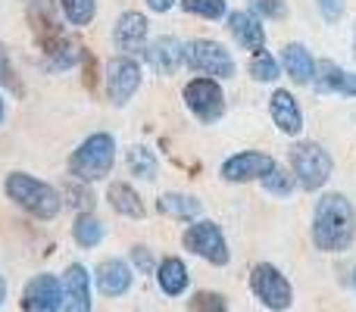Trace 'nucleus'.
Here are the masks:
<instances>
[{
    "label": "nucleus",
    "mask_w": 356,
    "mask_h": 312,
    "mask_svg": "<svg viewBox=\"0 0 356 312\" xmlns=\"http://www.w3.org/2000/svg\"><path fill=\"white\" fill-rule=\"evenodd\" d=\"M356 240V209L344 194H325L313 213V244L322 253H344Z\"/></svg>",
    "instance_id": "1"
},
{
    "label": "nucleus",
    "mask_w": 356,
    "mask_h": 312,
    "mask_svg": "<svg viewBox=\"0 0 356 312\" xmlns=\"http://www.w3.org/2000/svg\"><path fill=\"white\" fill-rule=\"evenodd\" d=\"M3 194L16 203L19 209H25L35 219H54L63 206V197L56 188H50L47 181H38L29 172H10L3 178Z\"/></svg>",
    "instance_id": "2"
},
{
    "label": "nucleus",
    "mask_w": 356,
    "mask_h": 312,
    "mask_svg": "<svg viewBox=\"0 0 356 312\" xmlns=\"http://www.w3.org/2000/svg\"><path fill=\"white\" fill-rule=\"evenodd\" d=\"M113 163H116V138L106 135V131H97V135L85 138L79 147L69 156V172H72L79 181H100L113 172Z\"/></svg>",
    "instance_id": "3"
},
{
    "label": "nucleus",
    "mask_w": 356,
    "mask_h": 312,
    "mask_svg": "<svg viewBox=\"0 0 356 312\" xmlns=\"http://www.w3.org/2000/svg\"><path fill=\"white\" fill-rule=\"evenodd\" d=\"M291 165H294V178L303 190L325 188L332 172H334L332 154H328L322 144H313V141L297 144V147L291 150Z\"/></svg>",
    "instance_id": "4"
},
{
    "label": "nucleus",
    "mask_w": 356,
    "mask_h": 312,
    "mask_svg": "<svg viewBox=\"0 0 356 312\" xmlns=\"http://www.w3.org/2000/svg\"><path fill=\"white\" fill-rule=\"evenodd\" d=\"M181 56L184 66L194 69V72L207 75V79H232L234 75V60L222 44L207 41V38H194V41L181 44Z\"/></svg>",
    "instance_id": "5"
},
{
    "label": "nucleus",
    "mask_w": 356,
    "mask_h": 312,
    "mask_svg": "<svg viewBox=\"0 0 356 312\" xmlns=\"http://www.w3.org/2000/svg\"><path fill=\"white\" fill-rule=\"evenodd\" d=\"M250 290H253V297H257V300L263 303L266 309H272V312H284L291 303H294V288H291V281L272 263L253 265Z\"/></svg>",
    "instance_id": "6"
},
{
    "label": "nucleus",
    "mask_w": 356,
    "mask_h": 312,
    "mask_svg": "<svg viewBox=\"0 0 356 312\" xmlns=\"http://www.w3.org/2000/svg\"><path fill=\"white\" fill-rule=\"evenodd\" d=\"M181 244H184V250H191L194 256L207 259V263H213V265H228V259H232L228 244H225V234H222V228L209 219H200V222L184 228Z\"/></svg>",
    "instance_id": "7"
},
{
    "label": "nucleus",
    "mask_w": 356,
    "mask_h": 312,
    "mask_svg": "<svg viewBox=\"0 0 356 312\" xmlns=\"http://www.w3.org/2000/svg\"><path fill=\"white\" fill-rule=\"evenodd\" d=\"M181 97H184V106H188L203 125H213L225 116V91H222V85L216 79L203 75V79L188 81Z\"/></svg>",
    "instance_id": "8"
},
{
    "label": "nucleus",
    "mask_w": 356,
    "mask_h": 312,
    "mask_svg": "<svg viewBox=\"0 0 356 312\" xmlns=\"http://www.w3.org/2000/svg\"><path fill=\"white\" fill-rule=\"evenodd\" d=\"M141 88V66L131 56H116L106 66V97L113 106H125Z\"/></svg>",
    "instance_id": "9"
},
{
    "label": "nucleus",
    "mask_w": 356,
    "mask_h": 312,
    "mask_svg": "<svg viewBox=\"0 0 356 312\" xmlns=\"http://www.w3.org/2000/svg\"><path fill=\"white\" fill-rule=\"evenodd\" d=\"M29 25H31V35L35 41L41 44V54L47 56L56 44L66 38L63 31L60 19H56V10H54V0H31L29 6Z\"/></svg>",
    "instance_id": "10"
},
{
    "label": "nucleus",
    "mask_w": 356,
    "mask_h": 312,
    "mask_svg": "<svg viewBox=\"0 0 356 312\" xmlns=\"http://www.w3.org/2000/svg\"><path fill=\"white\" fill-rule=\"evenodd\" d=\"M275 165V159L269 154H259V150H244V154H234L222 163V178L232 184H244V181H257L266 172Z\"/></svg>",
    "instance_id": "11"
},
{
    "label": "nucleus",
    "mask_w": 356,
    "mask_h": 312,
    "mask_svg": "<svg viewBox=\"0 0 356 312\" xmlns=\"http://www.w3.org/2000/svg\"><path fill=\"white\" fill-rule=\"evenodd\" d=\"M25 312H63V288L56 275H38L22 290Z\"/></svg>",
    "instance_id": "12"
},
{
    "label": "nucleus",
    "mask_w": 356,
    "mask_h": 312,
    "mask_svg": "<svg viewBox=\"0 0 356 312\" xmlns=\"http://www.w3.org/2000/svg\"><path fill=\"white\" fill-rule=\"evenodd\" d=\"M63 288V312H91V278L88 269L72 263L60 278Z\"/></svg>",
    "instance_id": "13"
},
{
    "label": "nucleus",
    "mask_w": 356,
    "mask_h": 312,
    "mask_svg": "<svg viewBox=\"0 0 356 312\" xmlns=\"http://www.w3.org/2000/svg\"><path fill=\"white\" fill-rule=\"evenodd\" d=\"M147 16L144 13H122L116 22V28H113V41H116L119 50H125V54H138V50L147 47Z\"/></svg>",
    "instance_id": "14"
},
{
    "label": "nucleus",
    "mask_w": 356,
    "mask_h": 312,
    "mask_svg": "<svg viewBox=\"0 0 356 312\" xmlns=\"http://www.w3.org/2000/svg\"><path fill=\"white\" fill-rule=\"evenodd\" d=\"M269 113H272V122L278 125V131L288 138H297L303 131V113H300V104H297L294 94H288L282 88V91L272 94L269 100Z\"/></svg>",
    "instance_id": "15"
},
{
    "label": "nucleus",
    "mask_w": 356,
    "mask_h": 312,
    "mask_svg": "<svg viewBox=\"0 0 356 312\" xmlns=\"http://www.w3.org/2000/svg\"><path fill=\"white\" fill-rule=\"evenodd\" d=\"M316 88L325 94H341V97H356V72H347L338 63L322 60L316 63V75H313Z\"/></svg>",
    "instance_id": "16"
},
{
    "label": "nucleus",
    "mask_w": 356,
    "mask_h": 312,
    "mask_svg": "<svg viewBox=\"0 0 356 312\" xmlns=\"http://www.w3.org/2000/svg\"><path fill=\"white\" fill-rule=\"evenodd\" d=\"M144 56H147L150 69H156L160 75H175L178 66H184V56H181V41L178 38H156L144 47Z\"/></svg>",
    "instance_id": "17"
},
{
    "label": "nucleus",
    "mask_w": 356,
    "mask_h": 312,
    "mask_svg": "<svg viewBox=\"0 0 356 312\" xmlns=\"http://www.w3.org/2000/svg\"><path fill=\"white\" fill-rule=\"evenodd\" d=\"M228 31H232V38L238 41V47L244 50H266V28L263 22H259V16H253V13H232L228 16Z\"/></svg>",
    "instance_id": "18"
},
{
    "label": "nucleus",
    "mask_w": 356,
    "mask_h": 312,
    "mask_svg": "<svg viewBox=\"0 0 356 312\" xmlns=\"http://www.w3.org/2000/svg\"><path fill=\"white\" fill-rule=\"evenodd\" d=\"M131 269L122 263V259H104L97 265V288L104 297H122L129 294L131 288Z\"/></svg>",
    "instance_id": "19"
},
{
    "label": "nucleus",
    "mask_w": 356,
    "mask_h": 312,
    "mask_svg": "<svg viewBox=\"0 0 356 312\" xmlns=\"http://www.w3.org/2000/svg\"><path fill=\"white\" fill-rule=\"evenodd\" d=\"M282 63H284V69H288V75H291V81L294 85H309L313 81V75H316V60H313V54H309L303 44H284V50H282Z\"/></svg>",
    "instance_id": "20"
},
{
    "label": "nucleus",
    "mask_w": 356,
    "mask_h": 312,
    "mask_svg": "<svg viewBox=\"0 0 356 312\" xmlns=\"http://www.w3.org/2000/svg\"><path fill=\"white\" fill-rule=\"evenodd\" d=\"M156 284L166 297H181L184 288H188V269L178 256H166L160 265H156Z\"/></svg>",
    "instance_id": "21"
},
{
    "label": "nucleus",
    "mask_w": 356,
    "mask_h": 312,
    "mask_svg": "<svg viewBox=\"0 0 356 312\" xmlns=\"http://www.w3.org/2000/svg\"><path fill=\"white\" fill-rule=\"evenodd\" d=\"M106 200H110V206L116 209L119 215H125V219H144V203L131 184L113 181L110 188H106Z\"/></svg>",
    "instance_id": "22"
},
{
    "label": "nucleus",
    "mask_w": 356,
    "mask_h": 312,
    "mask_svg": "<svg viewBox=\"0 0 356 312\" xmlns=\"http://www.w3.org/2000/svg\"><path fill=\"white\" fill-rule=\"evenodd\" d=\"M156 209H160L163 215H169V219H178V222H191L200 215V200L197 197H188V194H163L160 200H156Z\"/></svg>",
    "instance_id": "23"
},
{
    "label": "nucleus",
    "mask_w": 356,
    "mask_h": 312,
    "mask_svg": "<svg viewBox=\"0 0 356 312\" xmlns=\"http://www.w3.org/2000/svg\"><path fill=\"white\" fill-rule=\"evenodd\" d=\"M81 56H85V44H79L75 38L66 35V38H63V41L47 54V66L54 69V72H60V69H72L75 63H81Z\"/></svg>",
    "instance_id": "24"
},
{
    "label": "nucleus",
    "mask_w": 356,
    "mask_h": 312,
    "mask_svg": "<svg viewBox=\"0 0 356 312\" xmlns=\"http://www.w3.org/2000/svg\"><path fill=\"white\" fill-rule=\"evenodd\" d=\"M72 238L79 247L91 250V247H97L100 240H104V222L91 213H79V219H75V225H72Z\"/></svg>",
    "instance_id": "25"
},
{
    "label": "nucleus",
    "mask_w": 356,
    "mask_h": 312,
    "mask_svg": "<svg viewBox=\"0 0 356 312\" xmlns=\"http://www.w3.org/2000/svg\"><path fill=\"white\" fill-rule=\"evenodd\" d=\"M259 181H263V188L269 190L272 197H291L294 194V188H297V178H294V172H288V169H282V165H272L269 172H266L263 178H259Z\"/></svg>",
    "instance_id": "26"
},
{
    "label": "nucleus",
    "mask_w": 356,
    "mask_h": 312,
    "mask_svg": "<svg viewBox=\"0 0 356 312\" xmlns=\"http://www.w3.org/2000/svg\"><path fill=\"white\" fill-rule=\"evenodd\" d=\"M60 6H63V16H66L69 25H75V28L91 25L94 16H97V0H60Z\"/></svg>",
    "instance_id": "27"
},
{
    "label": "nucleus",
    "mask_w": 356,
    "mask_h": 312,
    "mask_svg": "<svg viewBox=\"0 0 356 312\" xmlns=\"http://www.w3.org/2000/svg\"><path fill=\"white\" fill-rule=\"evenodd\" d=\"M129 169H131V175L144 178V181H154L156 172H160V163H156V156L150 154L147 147L135 144V147L129 150Z\"/></svg>",
    "instance_id": "28"
},
{
    "label": "nucleus",
    "mask_w": 356,
    "mask_h": 312,
    "mask_svg": "<svg viewBox=\"0 0 356 312\" xmlns=\"http://www.w3.org/2000/svg\"><path fill=\"white\" fill-rule=\"evenodd\" d=\"M178 6H181L184 13H191V16L209 19V22H216V19H222L228 13L225 0H178Z\"/></svg>",
    "instance_id": "29"
},
{
    "label": "nucleus",
    "mask_w": 356,
    "mask_h": 312,
    "mask_svg": "<svg viewBox=\"0 0 356 312\" xmlns=\"http://www.w3.org/2000/svg\"><path fill=\"white\" fill-rule=\"evenodd\" d=\"M247 69H250V75L257 81H275L278 75H282V72H278L275 56H272L269 50H257V54L250 56V66H247Z\"/></svg>",
    "instance_id": "30"
},
{
    "label": "nucleus",
    "mask_w": 356,
    "mask_h": 312,
    "mask_svg": "<svg viewBox=\"0 0 356 312\" xmlns=\"http://www.w3.org/2000/svg\"><path fill=\"white\" fill-rule=\"evenodd\" d=\"M228 303L222 294H213V290H200V294H194V300H191V312H225Z\"/></svg>",
    "instance_id": "31"
},
{
    "label": "nucleus",
    "mask_w": 356,
    "mask_h": 312,
    "mask_svg": "<svg viewBox=\"0 0 356 312\" xmlns=\"http://www.w3.org/2000/svg\"><path fill=\"white\" fill-rule=\"evenodd\" d=\"M63 197H69V203H72L79 213H91V206H94V197H91V190L85 188V181L66 184V188H63Z\"/></svg>",
    "instance_id": "32"
},
{
    "label": "nucleus",
    "mask_w": 356,
    "mask_h": 312,
    "mask_svg": "<svg viewBox=\"0 0 356 312\" xmlns=\"http://www.w3.org/2000/svg\"><path fill=\"white\" fill-rule=\"evenodd\" d=\"M253 16L284 19L288 16V3H284V0H253Z\"/></svg>",
    "instance_id": "33"
},
{
    "label": "nucleus",
    "mask_w": 356,
    "mask_h": 312,
    "mask_svg": "<svg viewBox=\"0 0 356 312\" xmlns=\"http://www.w3.org/2000/svg\"><path fill=\"white\" fill-rule=\"evenodd\" d=\"M0 85H3V88H10L13 94H22V85H19V79H16V69H13V63H10V56H6L3 44H0Z\"/></svg>",
    "instance_id": "34"
},
{
    "label": "nucleus",
    "mask_w": 356,
    "mask_h": 312,
    "mask_svg": "<svg viewBox=\"0 0 356 312\" xmlns=\"http://www.w3.org/2000/svg\"><path fill=\"white\" fill-rule=\"evenodd\" d=\"M81 69H85L81 85H85L88 91H94V88H97V60H94L91 50H85V56H81Z\"/></svg>",
    "instance_id": "35"
},
{
    "label": "nucleus",
    "mask_w": 356,
    "mask_h": 312,
    "mask_svg": "<svg viewBox=\"0 0 356 312\" xmlns=\"http://www.w3.org/2000/svg\"><path fill=\"white\" fill-rule=\"evenodd\" d=\"M316 3H319V13L325 22H338L347 10V0H316Z\"/></svg>",
    "instance_id": "36"
},
{
    "label": "nucleus",
    "mask_w": 356,
    "mask_h": 312,
    "mask_svg": "<svg viewBox=\"0 0 356 312\" xmlns=\"http://www.w3.org/2000/svg\"><path fill=\"white\" fill-rule=\"evenodd\" d=\"M131 259H135L138 272H154V259H150L147 247H135V250H131Z\"/></svg>",
    "instance_id": "37"
},
{
    "label": "nucleus",
    "mask_w": 356,
    "mask_h": 312,
    "mask_svg": "<svg viewBox=\"0 0 356 312\" xmlns=\"http://www.w3.org/2000/svg\"><path fill=\"white\" fill-rule=\"evenodd\" d=\"M175 3H178V0H147V6H150L154 13H169Z\"/></svg>",
    "instance_id": "38"
},
{
    "label": "nucleus",
    "mask_w": 356,
    "mask_h": 312,
    "mask_svg": "<svg viewBox=\"0 0 356 312\" xmlns=\"http://www.w3.org/2000/svg\"><path fill=\"white\" fill-rule=\"evenodd\" d=\"M3 300H6V281L0 278V306H3Z\"/></svg>",
    "instance_id": "39"
},
{
    "label": "nucleus",
    "mask_w": 356,
    "mask_h": 312,
    "mask_svg": "<svg viewBox=\"0 0 356 312\" xmlns=\"http://www.w3.org/2000/svg\"><path fill=\"white\" fill-rule=\"evenodd\" d=\"M0 122H3V97H0Z\"/></svg>",
    "instance_id": "40"
},
{
    "label": "nucleus",
    "mask_w": 356,
    "mask_h": 312,
    "mask_svg": "<svg viewBox=\"0 0 356 312\" xmlns=\"http://www.w3.org/2000/svg\"><path fill=\"white\" fill-rule=\"evenodd\" d=\"M353 288H356V269H353Z\"/></svg>",
    "instance_id": "41"
}]
</instances>
